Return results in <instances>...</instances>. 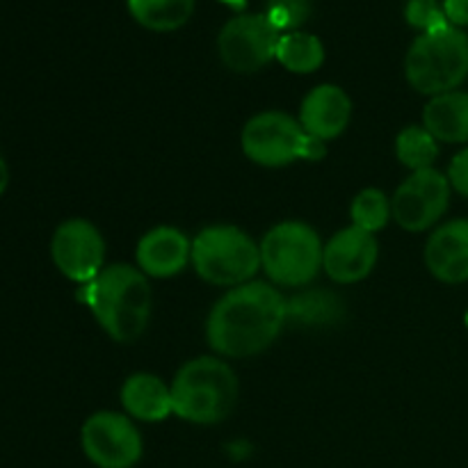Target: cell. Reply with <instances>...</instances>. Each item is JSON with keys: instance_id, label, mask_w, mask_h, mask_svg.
Wrapping results in <instances>:
<instances>
[{"instance_id": "13", "label": "cell", "mask_w": 468, "mask_h": 468, "mask_svg": "<svg viewBox=\"0 0 468 468\" xmlns=\"http://www.w3.org/2000/svg\"><path fill=\"white\" fill-rule=\"evenodd\" d=\"M137 268L146 277H176L192 263V242L174 227H155L140 238L135 250Z\"/></svg>"}, {"instance_id": "11", "label": "cell", "mask_w": 468, "mask_h": 468, "mask_svg": "<svg viewBox=\"0 0 468 468\" xmlns=\"http://www.w3.org/2000/svg\"><path fill=\"white\" fill-rule=\"evenodd\" d=\"M50 256L64 277L76 283H90L105 268V240L94 224L73 218L55 229Z\"/></svg>"}, {"instance_id": "6", "label": "cell", "mask_w": 468, "mask_h": 468, "mask_svg": "<svg viewBox=\"0 0 468 468\" xmlns=\"http://www.w3.org/2000/svg\"><path fill=\"white\" fill-rule=\"evenodd\" d=\"M192 265L204 282L236 288L261 270V247L242 229L215 224L192 240Z\"/></svg>"}, {"instance_id": "2", "label": "cell", "mask_w": 468, "mask_h": 468, "mask_svg": "<svg viewBox=\"0 0 468 468\" xmlns=\"http://www.w3.org/2000/svg\"><path fill=\"white\" fill-rule=\"evenodd\" d=\"M82 302L105 334L117 343H133L149 327L151 286L140 268L126 263L105 265L80 291Z\"/></svg>"}, {"instance_id": "7", "label": "cell", "mask_w": 468, "mask_h": 468, "mask_svg": "<svg viewBox=\"0 0 468 468\" xmlns=\"http://www.w3.org/2000/svg\"><path fill=\"white\" fill-rule=\"evenodd\" d=\"M261 268L272 283L300 288L323 270L324 245L318 231L304 222H282L261 240Z\"/></svg>"}, {"instance_id": "4", "label": "cell", "mask_w": 468, "mask_h": 468, "mask_svg": "<svg viewBox=\"0 0 468 468\" xmlns=\"http://www.w3.org/2000/svg\"><path fill=\"white\" fill-rule=\"evenodd\" d=\"M405 76L419 94L439 96L455 91L468 78V37L448 26L419 35L407 50Z\"/></svg>"}, {"instance_id": "25", "label": "cell", "mask_w": 468, "mask_h": 468, "mask_svg": "<svg viewBox=\"0 0 468 468\" xmlns=\"http://www.w3.org/2000/svg\"><path fill=\"white\" fill-rule=\"evenodd\" d=\"M446 176L451 181L452 190L460 192L462 197H468V146L452 158Z\"/></svg>"}, {"instance_id": "8", "label": "cell", "mask_w": 468, "mask_h": 468, "mask_svg": "<svg viewBox=\"0 0 468 468\" xmlns=\"http://www.w3.org/2000/svg\"><path fill=\"white\" fill-rule=\"evenodd\" d=\"M80 446L96 468H133L144 455V441L126 414L96 411L80 430Z\"/></svg>"}, {"instance_id": "21", "label": "cell", "mask_w": 468, "mask_h": 468, "mask_svg": "<svg viewBox=\"0 0 468 468\" xmlns=\"http://www.w3.org/2000/svg\"><path fill=\"white\" fill-rule=\"evenodd\" d=\"M352 227H359L368 233L382 231L388 224L391 215V201L387 199L382 190L378 187H366L355 197L350 206Z\"/></svg>"}, {"instance_id": "10", "label": "cell", "mask_w": 468, "mask_h": 468, "mask_svg": "<svg viewBox=\"0 0 468 468\" xmlns=\"http://www.w3.org/2000/svg\"><path fill=\"white\" fill-rule=\"evenodd\" d=\"M451 190V181L439 169L411 172L391 199L393 219L410 233L428 231L446 215Z\"/></svg>"}, {"instance_id": "24", "label": "cell", "mask_w": 468, "mask_h": 468, "mask_svg": "<svg viewBox=\"0 0 468 468\" xmlns=\"http://www.w3.org/2000/svg\"><path fill=\"white\" fill-rule=\"evenodd\" d=\"M334 309H338L334 297L311 292V295H302L288 302V318H297L302 323H323V320H332Z\"/></svg>"}, {"instance_id": "19", "label": "cell", "mask_w": 468, "mask_h": 468, "mask_svg": "<svg viewBox=\"0 0 468 468\" xmlns=\"http://www.w3.org/2000/svg\"><path fill=\"white\" fill-rule=\"evenodd\" d=\"M274 59L292 73H314L323 67L324 46L309 32H283Z\"/></svg>"}, {"instance_id": "3", "label": "cell", "mask_w": 468, "mask_h": 468, "mask_svg": "<svg viewBox=\"0 0 468 468\" xmlns=\"http://www.w3.org/2000/svg\"><path fill=\"white\" fill-rule=\"evenodd\" d=\"M169 387L174 414L187 423H222L238 405L236 370L218 356H197L183 364Z\"/></svg>"}, {"instance_id": "16", "label": "cell", "mask_w": 468, "mask_h": 468, "mask_svg": "<svg viewBox=\"0 0 468 468\" xmlns=\"http://www.w3.org/2000/svg\"><path fill=\"white\" fill-rule=\"evenodd\" d=\"M122 405L131 419L142 423H160L174 414L172 387L151 373H135L123 382Z\"/></svg>"}, {"instance_id": "14", "label": "cell", "mask_w": 468, "mask_h": 468, "mask_svg": "<svg viewBox=\"0 0 468 468\" xmlns=\"http://www.w3.org/2000/svg\"><path fill=\"white\" fill-rule=\"evenodd\" d=\"M425 265L443 283L468 282V219L441 224L428 238Z\"/></svg>"}, {"instance_id": "15", "label": "cell", "mask_w": 468, "mask_h": 468, "mask_svg": "<svg viewBox=\"0 0 468 468\" xmlns=\"http://www.w3.org/2000/svg\"><path fill=\"white\" fill-rule=\"evenodd\" d=\"M352 101L338 85H318L304 96L300 123L311 137L329 142L341 135L350 123Z\"/></svg>"}, {"instance_id": "12", "label": "cell", "mask_w": 468, "mask_h": 468, "mask_svg": "<svg viewBox=\"0 0 468 468\" xmlns=\"http://www.w3.org/2000/svg\"><path fill=\"white\" fill-rule=\"evenodd\" d=\"M379 242L375 233L359 227L341 229L329 238L323 254V270L336 283H356L378 265Z\"/></svg>"}, {"instance_id": "9", "label": "cell", "mask_w": 468, "mask_h": 468, "mask_svg": "<svg viewBox=\"0 0 468 468\" xmlns=\"http://www.w3.org/2000/svg\"><path fill=\"white\" fill-rule=\"evenodd\" d=\"M282 32L265 14L231 18L218 37V53L224 67L236 73H254L277 58Z\"/></svg>"}, {"instance_id": "20", "label": "cell", "mask_w": 468, "mask_h": 468, "mask_svg": "<svg viewBox=\"0 0 468 468\" xmlns=\"http://www.w3.org/2000/svg\"><path fill=\"white\" fill-rule=\"evenodd\" d=\"M396 155L411 172L430 169L439 155V144L425 126H407L396 137Z\"/></svg>"}, {"instance_id": "17", "label": "cell", "mask_w": 468, "mask_h": 468, "mask_svg": "<svg viewBox=\"0 0 468 468\" xmlns=\"http://www.w3.org/2000/svg\"><path fill=\"white\" fill-rule=\"evenodd\" d=\"M423 126L437 142L462 144L468 142V94L466 91H446L432 96L423 110Z\"/></svg>"}, {"instance_id": "29", "label": "cell", "mask_w": 468, "mask_h": 468, "mask_svg": "<svg viewBox=\"0 0 468 468\" xmlns=\"http://www.w3.org/2000/svg\"><path fill=\"white\" fill-rule=\"evenodd\" d=\"M466 323H468V315H466Z\"/></svg>"}, {"instance_id": "1", "label": "cell", "mask_w": 468, "mask_h": 468, "mask_svg": "<svg viewBox=\"0 0 468 468\" xmlns=\"http://www.w3.org/2000/svg\"><path fill=\"white\" fill-rule=\"evenodd\" d=\"M288 320V302L265 282L231 288L206 323V341L219 356L247 359L268 350Z\"/></svg>"}, {"instance_id": "18", "label": "cell", "mask_w": 468, "mask_h": 468, "mask_svg": "<svg viewBox=\"0 0 468 468\" xmlns=\"http://www.w3.org/2000/svg\"><path fill=\"white\" fill-rule=\"evenodd\" d=\"M131 16L154 32H172L186 26L195 12V0H126Z\"/></svg>"}, {"instance_id": "26", "label": "cell", "mask_w": 468, "mask_h": 468, "mask_svg": "<svg viewBox=\"0 0 468 468\" xmlns=\"http://www.w3.org/2000/svg\"><path fill=\"white\" fill-rule=\"evenodd\" d=\"M443 12L451 26H468V0H443Z\"/></svg>"}, {"instance_id": "5", "label": "cell", "mask_w": 468, "mask_h": 468, "mask_svg": "<svg viewBox=\"0 0 468 468\" xmlns=\"http://www.w3.org/2000/svg\"><path fill=\"white\" fill-rule=\"evenodd\" d=\"M242 151L261 167H286L295 160L318 163L327 155V142L311 137L300 119L279 110L259 112L242 128Z\"/></svg>"}, {"instance_id": "28", "label": "cell", "mask_w": 468, "mask_h": 468, "mask_svg": "<svg viewBox=\"0 0 468 468\" xmlns=\"http://www.w3.org/2000/svg\"><path fill=\"white\" fill-rule=\"evenodd\" d=\"M219 3L229 5V7H233V9H242L247 5V0H219Z\"/></svg>"}, {"instance_id": "27", "label": "cell", "mask_w": 468, "mask_h": 468, "mask_svg": "<svg viewBox=\"0 0 468 468\" xmlns=\"http://www.w3.org/2000/svg\"><path fill=\"white\" fill-rule=\"evenodd\" d=\"M7 186H9V167H7V163H5L3 155H0V197L5 195Z\"/></svg>"}, {"instance_id": "22", "label": "cell", "mask_w": 468, "mask_h": 468, "mask_svg": "<svg viewBox=\"0 0 468 468\" xmlns=\"http://www.w3.org/2000/svg\"><path fill=\"white\" fill-rule=\"evenodd\" d=\"M405 16L411 27L420 30V35L451 26L446 12H443V5L437 0H410L405 7Z\"/></svg>"}, {"instance_id": "23", "label": "cell", "mask_w": 468, "mask_h": 468, "mask_svg": "<svg viewBox=\"0 0 468 468\" xmlns=\"http://www.w3.org/2000/svg\"><path fill=\"white\" fill-rule=\"evenodd\" d=\"M309 14L311 0H268L265 16L283 35V30L295 32V27H300L309 18Z\"/></svg>"}]
</instances>
